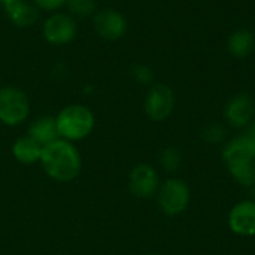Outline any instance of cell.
Instances as JSON below:
<instances>
[{"mask_svg": "<svg viewBox=\"0 0 255 255\" xmlns=\"http://www.w3.org/2000/svg\"><path fill=\"white\" fill-rule=\"evenodd\" d=\"M42 149L43 146L37 143L33 137H30L28 134L18 137L12 145V154L15 160L25 166H31L40 161Z\"/></svg>", "mask_w": 255, "mask_h": 255, "instance_id": "obj_13", "label": "cell"}, {"mask_svg": "<svg viewBox=\"0 0 255 255\" xmlns=\"http://www.w3.org/2000/svg\"><path fill=\"white\" fill-rule=\"evenodd\" d=\"M9 1H12V0H0V6L3 7V6H4V4H7Z\"/></svg>", "mask_w": 255, "mask_h": 255, "instance_id": "obj_22", "label": "cell"}, {"mask_svg": "<svg viewBox=\"0 0 255 255\" xmlns=\"http://www.w3.org/2000/svg\"><path fill=\"white\" fill-rule=\"evenodd\" d=\"M230 230L242 238L255 236V202L242 200L236 203L229 212L227 218Z\"/></svg>", "mask_w": 255, "mask_h": 255, "instance_id": "obj_11", "label": "cell"}, {"mask_svg": "<svg viewBox=\"0 0 255 255\" xmlns=\"http://www.w3.org/2000/svg\"><path fill=\"white\" fill-rule=\"evenodd\" d=\"M254 34L250 30H247V28L236 30L235 33L230 34V37L227 40V49L236 58H245V57H248L254 51Z\"/></svg>", "mask_w": 255, "mask_h": 255, "instance_id": "obj_15", "label": "cell"}, {"mask_svg": "<svg viewBox=\"0 0 255 255\" xmlns=\"http://www.w3.org/2000/svg\"><path fill=\"white\" fill-rule=\"evenodd\" d=\"M43 39L52 46H64L75 40L78 25L72 15L52 12L42 24Z\"/></svg>", "mask_w": 255, "mask_h": 255, "instance_id": "obj_6", "label": "cell"}, {"mask_svg": "<svg viewBox=\"0 0 255 255\" xmlns=\"http://www.w3.org/2000/svg\"><path fill=\"white\" fill-rule=\"evenodd\" d=\"M175 103H176L175 93L169 85L154 84L145 96L143 108L149 120L164 121L172 115L175 109Z\"/></svg>", "mask_w": 255, "mask_h": 255, "instance_id": "obj_7", "label": "cell"}, {"mask_svg": "<svg viewBox=\"0 0 255 255\" xmlns=\"http://www.w3.org/2000/svg\"><path fill=\"white\" fill-rule=\"evenodd\" d=\"M245 133H247V134H250V136H251V137L255 140V120H253V121H251V124L247 127V131H245Z\"/></svg>", "mask_w": 255, "mask_h": 255, "instance_id": "obj_21", "label": "cell"}, {"mask_svg": "<svg viewBox=\"0 0 255 255\" xmlns=\"http://www.w3.org/2000/svg\"><path fill=\"white\" fill-rule=\"evenodd\" d=\"M30 137H33L37 143H40L42 146L60 139L58 130H57V123H55V117H39L36 118L30 127H28V133Z\"/></svg>", "mask_w": 255, "mask_h": 255, "instance_id": "obj_14", "label": "cell"}, {"mask_svg": "<svg viewBox=\"0 0 255 255\" xmlns=\"http://www.w3.org/2000/svg\"><path fill=\"white\" fill-rule=\"evenodd\" d=\"M69 10V15L75 16H91L97 10L96 0H66L64 4Z\"/></svg>", "mask_w": 255, "mask_h": 255, "instance_id": "obj_17", "label": "cell"}, {"mask_svg": "<svg viewBox=\"0 0 255 255\" xmlns=\"http://www.w3.org/2000/svg\"><path fill=\"white\" fill-rule=\"evenodd\" d=\"M229 173L233 179L244 185L253 187L255 184L254 161H255V140L247 133L229 140L221 152Z\"/></svg>", "mask_w": 255, "mask_h": 255, "instance_id": "obj_2", "label": "cell"}, {"mask_svg": "<svg viewBox=\"0 0 255 255\" xmlns=\"http://www.w3.org/2000/svg\"><path fill=\"white\" fill-rule=\"evenodd\" d=\"M254 100L245 93L233 96L224 108V118L235 128H247L254 120Z\"/></svg>", "mask_w": 255, "mask_h": 255, "instance_id": "obj_10", "label": "cell"}, {"mask_svg": "<svg viewBox=\"0 0 255 255\" xmlns=\"http://www.w3.org/2000/svg\"><path fill=\"white\" fill-rule=\"evenodd\" d=\"M55 123L60 139L78 142L91 134L96 126V118L90 108L75 103L63 108L57 114Z\"/></svg>", "mask_w": 255, "mask_h": 255, "instance_id": "obj_3", "label": "cell"}, {"mask_svg": "<svg viewBox=\"0 0 255 255\" xmlns=\"http://www.w3.org/2000/svg\"><path fill=\"white\" fill-rule=\"evenodd\" d=\"M45 173L57 182H72L82 170V158L73 142L57 139L43 146L40 161Z\"/></svg>", "mask_w": 255, "mask_h": 255, "instance_id": "obj_1", "label": "cell"}, {"mask_svg": "<svg viewBox=\"0 0 255 255\" xmlns=\"http://www.w3.org/2000/svg\"><path fill=\"white\" fill-rule=\"evenodd\" d=\"M160 164L166 172H178L179 167L182 166V154L178 148L175 146H166L160 152Z\"/></svg>", "mask_w": 255, "mask_h": 255, "instance_id": "obj_16", "label": "cell"}, {"mask_svg": "<svg viewBox=\"0 0 255 255\" xmlns=\"http://www.w3.org/2000/svg\"><path fill=\"white\" fill-rule=\"evenodd\" d=\"M30 115V100L27 94L12 85L0 87V123L9 127L22 124Z\"/></svg>", "mask_w": 255, "mask_h": 255, "instance_id": "obj_4", "label": "cell"}, {"mask_svg": "<svg viewBox=\"0 0 255 255\" xmlns=\"http://www.w3.org/2000/svg\"><path fill=\"white\" fill-rule=\"evenodd\" d=\"M149 255H160V254H149Z\"/></svg>", "mask_w": 255, "mask_h": 255, "instance_id": "obj_24", "label": "cell"}, {"mask_svg": "<svg viewBox=\"0 0 255 255\" xmlns=\"http://www.w3.org/2000/svg\"><path fill=\"white\" fill-rule=\"evenodd\" d=\"M158 206L167 217H176L185 212L190 205L191 193L185 181L179 178H170L163 182L157 193Z\"/></svg>", "mask_w": 255, "mask_h": 255, "instance_id": "obj_5", "label": "cell"}, {"mask_svg": "<svg viewBox=\"0 0 255 255\" xmlns=\"http://www.w3.org/2000/svg\"><path fill=\"white\" fill-rule=\"evenodd\" d=\"M227 130L223 124L218 123H211L202 130V139L209 143V145H218L226 140Z\"/></svg>", "mask_w": 255, "mask_h": 255, "instance_id": "obj_18", "label": "cell"}, {"mask_svg": "<svg viewBox=\"0 0 255 255\" xmlns=\"http://www.w3.org/2000/svg\"><path fill=\"white\" fill-rule=\"evenodd\" d=\"M33 4L40 9V10H46V12H57L60 7H63L66 4V0H31Z\"/></svg>", "mask_w": 255, "mask_h": 255, "instance_id": "obj_20", "label": "cell"}, {"mask_svg": "<svg viewBox=\"0 0 255 255\" xmlns=\"http://www.w3.org/2000/svg\"><path fill=\"white\" fill-rule=\"evenodd\" d=\"M7 19L19 28L31 27L39 19V9L25 0H12L3 6Z\"/></svg>", "mask_w": 255, "mask_h": 255, "instance_id": "obj_12", "label": "cell"}, {"mask_svg": "<svg viewBox=\"0 0 255 255\" xmlns=\"http://www.w3.org/2000/svg\"><path fill=\"white\" fill-rule=\"evenodd\" d=\"M254 173H255V161H254Z\"/></svg>", "mask_w": 255, "mask_h": 255, "instance_id": "obj_23", "label": "cell"}, {"mask_svg": "<svg viewBox=\"0 0 255 255\" xmlns=\"http://www.w3.org/2000/svg\"><path fill=\"white\" fill-rule=\"evenodd\" d=\"M130 75L139 84H151L154 81V72L146 64H134L130 69Z\"/></svg>", "mask_w": 255, "mask_h": 255, "instance_id": "obj_19", "label": "cell"}, {"mask_svg": "<svg viewBox=\"0 0 255 255\" xmlns=\"http://www.w3.org/2000/svg\"><path fill=\"white\" fill-rule=\"evenodd\" d=\"M93 27L99 37L105 40H118L127 33L128 22L120 10L106 7L93 15Z\"/></svg>", "mask_w": 255, "mask_h": 255, "instance_id": "obj_8", "label": "cell"}, {"mask_svg": "<svg viewBox=\"0 0 255 255\" xmlns=\"http://www.w3.org/2000/svg\"><path fill=\"white\" fill-rule=\"evenodd\" d=\"M130 193L137 199H151L158 193L160 176L149 164H137L131 169L128 176Z\"/></svg>", "mask_w": 255, "mask_h": 255, "instance_id": "obj_9", "label": "cell"}]
</instances>
